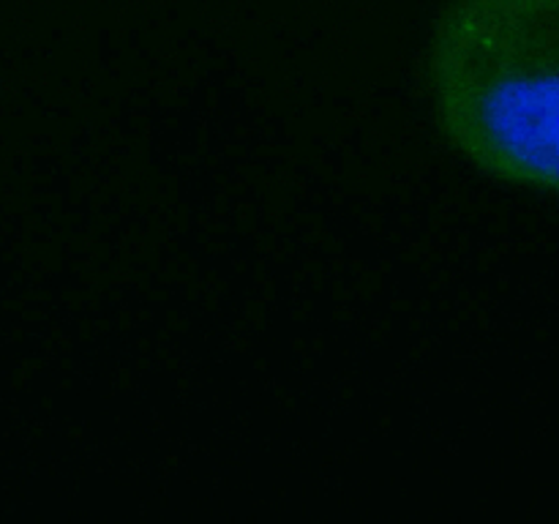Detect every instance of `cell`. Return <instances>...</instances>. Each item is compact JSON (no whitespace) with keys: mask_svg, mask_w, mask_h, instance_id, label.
Listing matches in <instances>:
<instances>
[{"mask_svg":"<svg viewBox=\"0 0 559 524\" xmlns=\"http://www.w3.org/2000/svg\"><path fill=\"white\" fill-rule=\"evenodd\" d=\"M429 76L462 156L559 194V0H453L437 22Z\"/></svg>","mask_w":559,"mask_h":524,"instance_id":"6da1fadb","label":"cell"}]
</instances>
